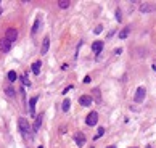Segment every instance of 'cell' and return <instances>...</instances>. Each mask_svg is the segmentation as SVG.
Masks as SVG:
<instances>
[{"label":"cell","instance_id":"obj_1","mask_svg":"<svg viewBox=\"0 0 156 148\" xmlns=\"http://www.w3.org/2000/svg\"><path fill=\"white\" fill-rule=\"evenodd\" d=\"M18 126H20V131L24 135H27V134L31 132V126H29V122H27L26 118H20V119H18Z\"/></svg>","mask_w":156,"mask_h":148},{"label":"cell","instance_id":"obj_2","mask_svg":"<svg viewBox=\"0 0 156 148\" xmlns=\"http://www.w3.org/2000/svg\"><path fill=\"white\" fill-rule=\"evenodd\" d=\"M140 11L142 13H153V11H156V5L151 2H143L140 5Z\"/></svg>","mask_w":156,"mask_h":148},{"label":"cell","instance_id":"obj_3","mask_svg":"<svg viewBox=\"0 0 156 148\" xmlns=\"http://www.w3.org/2000/svg\"><path fill=\"white\" fill-rule=\"evenodd\" d=\"M85 122H87V126H95L98 122V113H97V111H92V113L87 114Z\"/></svg>","mask_w":156,"mask_h":148},{"label":"cell","instance_id":"obj_4","mask_svg":"<svg viewBox=\"0 0 156 148\" xmlns=\"http://www.w3.org/2000/svg\"><path fill=\"white\" fill-rule=\"evenodd\" d=\"M16 37H18V31L15 29V27H8L7 32H5V39L10 40V42H15Z\"/></svg>","mask_w":156,"mask_h":148},{"label":"cell","instance_id":"obj_5","mask_svg":"<svg viewBox=\"0 0 156 148\" xmlns=\"http://www.w3.org/2000/svg\"><path fill=\"white\" fill-rule=\"evenodd\" d=\"M145 97H146V89L145 87H139L137 92H135V101L137 103H142V101L145 100Z\"/></svg>","mask_w":156,"mask_h":148},{"label":"cell","instance_id":"obj_6","mask_svg":"<svg viewBox=\"0 0 156 148\" xmlns=\"http://www.w3.org/2000/svg\"><path fill=\"white\" fill-rule=\"evenodd\" d=\"M0 50H2L3 53H8V52L11 50V42H10V40H7L5 37H3V39L0 40Z\"/></svg>","mask_w":156,"mask_h":148},{"label":"cell","instance_id":"obj_7","mask_svg":"<svg viewBox=\"0 0 156 148\" xmlns=\"http://www.w3.org/2000/svg\"><path fill=\"white\" fill-rule=\"evenodd\" d=\"M48 47H50V37L45 35L43 40H42V48H40V55H45L48 52Z\"/></svg>","mask_w":156,"mask_h":148},{"label":"cell","instance_id":"obj_8","mask_svg":"<svg viewBox=\"0 0 156 148\" xmlns=\"http://www.w3.org/2000/svg\"><path fill=\"white\" fill-rule=\"evenodd\" d=\"M79 103H80L82 106H90V105H93V98L89 97V95H82V97L79 98Z\"/></svg>","mask_w":156,"mask_h":148},{"label":"cell","instance_id":"obj_9","mask_svg":"<svg viewBox=\"0 0 156 148\" xmlns=\"http://www.w3.org/2000/svg\"><path fill=\"white\" fill-rule=\"evenodd\" d=\"M92 50H93L95 53H100V52L103 50V42H102V40L93 42V44H92Z\"/></svg>","mask_w":156,"mask_h":148},{"label":"cell","instance_id":"obj_10","mask_svg":"<svg viewBox=\"0 0 156 148\" xmlns=\"http://www.w3.org/2000/svg\"><path fill=\"white\" fill-rule=\"evenodd\" d=\"M74 140H76V145H79V146H82L85 143V135L82 134V132H79L76 137H74Z\"/></svg>","mask_w":156,"mask_h":148},{"label":"cell","instance_id":"obj_11","mask_svg":"<svg viewBox=\"0 0 156 148\" xmlns=\"http://www.w3.org/2000/svg\"><path fill=\"white\" fill-rule=\"evenodd\" d=\"M35 103H37V97H32L29 100V113L31 114H35Z\"/></svg>","mask_w":156,"mask_h":148},{"label":"cell","instance_id":"obj_12","mask_svg":"<svg viewBox=\"0 0 156 148\" xmlns=\"http://www.w3.org/2000/svg\"><path fill=\"white\" fill-rule=\"evenodd\" d=\"M40 126H42V118L39 116V118H35V122H34V127H32V132H37L39 129H40Z\"/></svg>","mask_w":156,"mask_h":148},{"label":"cell","instance_id":"obj_13","mask_svg":"<svg viewBox=\"0 0 156 148\" xmlns=\"http://www.w3.org/2000/svg\"><path fill=\"white\" fill-rule=\"evenodd\" d=\"M129 34H130V27H124V29L119 32L117 35H119V39H126V37L129 35Z\"/></svg>","mask_w":156,"mask_h":148},{"label":"cell","instance_id":"obj_14","mask_svg":"<svg viewBox=\"0 0 156 148\" xmlns=\"http://www.w3.org/2000/svg\"><path fill=\"white\" fill-rule=\"evenodd\" d=\"M40 66H42V63H40V61H35V63L32 64V72H34V74H39V72H40Z\"/></svg>","mask_w":156,"mask_h":148},{"label":"cell","instance_id":"obj_15","mask_svg":"<svg viewBox=\"0 0 156 148\" xmlns=\"http://www.w3.org/2000/svg\"><path fill=\"white\" fill-rule=\"evenodd\" d=\"M69 106H71V101L66 98L65 101H63V105H61V108H63V111H65V113H66V111H69Z\"/></svg>","mask_w":156,"mask_h":148},{"label":"cell","instance_id":"obj_16","mask_svg":"<svg viewBox=\"0 0 156 148\" xmlns=\"http://www.w3.org/2000/svg\"><path fill=\"white\" fill-rule=\"evenodd\" d=\"M18 79V74L15 72V71H10V72H8V81H10V82H15Z\"/></svg>","mask_w":156,"mask_h":148},{"label":"cell","instance_id":"obj_17","mask_svg":"<svg viewBox=\"0 0 156 148\" xmlns=\"http://www.w3.org/2000/svg\"><path fill=\"white\" fill-rule=\"evenodd\" d=\"M58 7L63 8V10H66V8L69 7V2H68V0H60V2H58Z\"/></svg>","mask_w":156,"mask_h":148},{"label":"cell","instance_id":"obj_18","mask_svg":"<svg viewBox=\"0 0 156 148\" xmlns=\"http://www.w3.org/2000/svg\"><path fill=\"white\" fill-rule=\"evenodd\" d=\"M103 134H105V127H100V129H98V132H97V137H95V138H100Z\"/></svg>","mask_w":156,"mask_h":148},{"label":"cell","instance_id":"obj_19","mask_svg":"<svg viewBox=\"0 0 156 148\" xmlns=\"http://www.w3.org/2000/svg\"><path fill=\"white\" fill-rule=\"evenodd\" d=\"M7 95H8V97H13V95H15V90H13L11 87H7Z\"/></svg>","mask_w":156,"mask_h":148},{"label":"cell","instance_id":"obj_20","mask_svg":"<svg viewBox=\"0 0 156 148\" xmlns=\"http://www.w3.org/2000/svg\"><path fill=\"white\" fill-rule=\"evenodd\" d=\"M116 20H117V23H119V21L122 20V16H121V10H119V8L116 10Z\"/></svg>","mask_w":156,"mask_h":148},{"label":"cell","instance_id":"obj_21","mask_svg":"<svg viewBox=\"0 0 156 148\" xmlns=\"http://www.w3.org/2000/svg\"><path fill=\"white\" fill-rule=\"evenodd\" d=\"M39 20H35V23H34V27H32V32H37V29H39Z\"/></svg>","mask_w":156,"mask_h":148},{"label":"cell","instance_id":"obj_22","mask_svg":"<svg viewBox=\"0 0 156 148\" xmlns=\"http://www.w3.org/2000/svg\"><path fill=\"white\" fill-rule=\"evenodd\" d=\"M93 95H95V98H97V100H100V90H98V89H95V90H93Z\"/></svg>","mask_w":156,"mask_h":148},{"label":"cell","instance_id":"obj_23","mask_svg":"<svg viewBox=\"0 0 156 148\" xmlns=\"http://www.w3.org/2000/svg\"><path fill=\"white\" fill-rule=\"evenodd\" d=\"M102 31H103V26H97L95 27V34H100Z\"/></svg>","mask_w":156,"mask_h":148},{"label":"cell","instance_id":"obj_24","mask_svg":"<svg viewBox=\"0 0 156 148\" xmlns=\"http://www.w3.org/2000/svg\"><path fill=\"white\" fill-rule=\"evenodd\" d=\"M23 84H24V85H29V81H27V74L23 77Z\"/></svg>","mask_w":156,"mask_h":148},{"label":"cell","instance_id":"obj_25","mask_svg":"<svg viewBox=\"0 0 156 148\" xmlns=\"http://www.w3.org/2000/svg\"><path fill=\"white\" fill-rule=\"evenodd\" d=\"M84 82H85V84H89V82H90V76H85V77H84Z\"/></svg>","mask_w":156,"mask_h":148},{"label":"cell","instance_id":"obj_26","mask_svg":"<svg viewBox=\"0 0 156 148\" xmlns=\"http://www.w3.org/2000/svg\"><path fill=\"white\" fill-rule=\"evenodd\" d=\"M121 52H122V48H116V50H114V53H116V55H119Z\"/></svg>","mask_w":156,"mask_h":148},{"label":"cell","instance_id":"obj_27","mask_svg":"<svg viewBox=\"0 0 156 148\" xmlns=\"http://www.w3.org/2000/svg\"><path fill=\"white\" fill-rule=\"evenodd\" d=\"M151 68H153V69H154V71H156V61H154V63H153V66H151Z\"/></svg>","mask_w":156,"mask_h":148},{"label":"cell","instance_id":"obj_28","mask_svg":"<svg viewBox=\"0 0 156 148\" xmlns=\"http://www.w3.org/2000/svg\"><path fill=\"white\" fill-rule=\"evenodd\" d=\"M108 148H116V146H108Z\"/></svg>","mask_w":156,"mask_h":148}]
</instances>
